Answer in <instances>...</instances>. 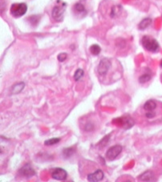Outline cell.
Returning a JSON list of instances; mask_svg holds the SVG:
<instances>
[{
	"instance_id": "obj_1",
	"label": "cell",
	"mask_w": 162,
	"mask_h": 182,
	"mask_svg": "<svg viewBox=\"0 0 162 182\" xmlns=\"http://www.w3.org/2000/svg\"><path fill=\"white\" fill-rule=\"evenodd\" d=\"M141 44L145 50L148 51L150 52H157L159 50V43L158 42L151 36L144 35L141 39Z\"/></svg>"
},
{
	"instance_id": "obj_2",
	"label": "cell",
	"mask_w": 162,
	"mask_h": 182,
	"mask_svg": "<svg viewBox=\"0 0 162 182\" xmlns=\"http://www.w3.org/2000/svg\"><path fill=\"white\" fill-rule=\"evenodd\" d=\"M11 14L15 18H20L23 16L27 11V6L26 3H20L12 4L10 9Z\"/></svg>"
},
{
	"instance_id": "obj_3",
	"label": "cell",
	"mask_w": 162,
	"mask_h": 182,
	"mask_svg": "<svg viewBox=\"0 0 162 182\" xmlns=\"http://www.w3.org/2000/svg\"><path fill=\"white\" fill-rule=\"evenodd\" d=\"M65 10L66 3H61V4H58L57 6H55L54 8L52 9V12H51L53 19L57 22L63 21Z\"/></svg>"
},
{
	"instance_id": "obj_4",
	"label": "cell",
	"mask_w": 162,
	"mask_h": 182,
	"mask_svg": "<svg viewBox=\"0 0 162 182\" xmlns=\"http://www.w3.org/2000/svg\"><path fill=\"white\" fill-rule=\"evenodd\" d=\"M123 150V148L121 145H114L112 147L109 148L108 149V151L106 152V158L110 160V161H112L114 160H116V158L120 155V152Z\"/></svg>"
},
{
	"instance_id": "obj_5",
	"label": "cell",
	"mask_w": 162,
	"mask_h": 182,
	"mask_svg": "<svg viewBox=\"0 0 162 182\" xmlns=\"http://www.w3.org/2000/svg\"><path fill=\"white\" fill-rule=\"evenodd\" d=\"M111 67V62L108 58H104L100 61V63L97 67V71L100 75L104 76L108 72V70Z\"/></svg>"
},
{
	"instance_id": "obj_6",
	"label": "cell",
	"mask_w": 162,
	"mask_h": 182,
	"mask_svg": "<svg viewBox=\"0 0 162 182\" xmlns=\"http://www.w3.org/2000/svg\"><path fill=\"white\" fill-rule=\"evenodd\" d=\"M51 177L56 181H64L68 177V173L61 168H56L51 171Z\"/></svg>"
},
{
	"instance_id": "obj_7",
	"label": "cell",
	"mask_w": 162,
	"mask_h": 182,
	"mask_svg": "<svg viewBox=\"0 0 162 182\" xmlns=\"http://www.w3.org/2000/svg\"><path fill=\"white\" fill-rule=\"evenodd\" d=\"M19 172H20V174L27 178L32 177L33 176L35 175V171L34 170V169L32 168L30 164H26L25 165H23Z\"/></svg>"
},
{
	"instance_id": "obj_8",
	"label": "cell",
	"mask_w": 162,
	"mask_h": 182,
	"mask_svg": "<svg viewBox=\"0 0 162 182\" xmlns=\"http://www.w3.org/2000/svg\"><path fill=\"white\" fill-rule=\"evenodd\" d=\"M104 172L101 169L95 171L94 173H92L88 175V181L91 182H98L102 181L104 179Z\"/></svg>"
},
{
	"instance_id": "obj_9",
	"label": "cell",
	"mask_w": 162,
	"mask_h": 182,
	"mask_svg": "<svg viewBox=\"0 0 162 182\" xmlns=\"http://www.w3.org/2000/svg\"><path fill=\"white\" fill-rule=\"evenodd\" d=\"M138 179H139V181H156L154 174L151 171L144 172V173L138 177Z\"/></svg>"
},
{
	"instance_id": "obj_10",
	"label": "cell",
	"mask_w": 162,
	"mask_h": 182,
	"mask_svg": "<svg viewBox=\"0 0 162 182\" xmlns=\"http://www.w3.org/2000/svg\"><path fill=\"white\" fill-rule=\"evenodd\" d=\"M25 87V84L23 82H20V83H17L15 85L11 88V93L13 95H16L21 92L23 89Z\"/></svg>"
},
{
	"instance_id": "obj_11",
	"label": "cell",
	"mask_w": 162,
	"mask_h": 182,
	"mask_svg": "<svg viewBox=\"0 0 162 182\" xmlns=\"http://www.w3.org/2000/svg\"><path fill=\"white\" fill-rule=\"evenodd\" d=\"M157 108V104L154 100H148L144 104V109L148 112H153V110Z\"/></svg>"
},
{
	"instance_id": "obj_12",
	"label": "cell",
	"mask_w": 162,
	"mask_h": 182,
	"mask_svg": "<svg viewBox=\"0 0 162 182\" xmlns=\"http://www.w3.org/2000/svg\"><path fill=\"white\" fill-rule=\"evenodd\" d=\"M151 23H152V20L150 18H145L141 20V22L139 23L138 28H139V30H145L146 28L150 26Z\"/></svg>"
},
{
	"instance_id": "obj_13",
	"label": "cell",
	"mask_w": 162,
	"mask_h": 182,
	"mask_svg": "<svg viewBox=\"0 0 162 182\" xmlns=\"http://www.w3.org/2000/svg\"><path fill=\"white\" fill-rule=\"evenodd\" d=\"M74 11H75L76 13H78V14L86 13L84 6L82 3H78L75 4V6H74Z\"/></svg>"
},
{
	"instance_id": "obj_14",
	"label": "cell",
	"mask_w": 162,
	"mask_h": 182,
	"mask_svg": "<svg viewBox=\"0 0 162 182\" xmlns=\"http://www.w3.org/2000/svg\"><path fill=\"white\" fill-rule=\"evenodd\" d=\"M75 151L76 150H75L74 148H65L63 151V156L64 158H69V157H71L75 153Z\"/></svg>"
},
{
	"instance_id": "obj_15",
	"label": "cell",
	"mask_w": 162,
	"mask_h": 182,
	"mask_svg": "<svg viewBox=\"0 0 162 182\" xmlns=\"http://www.w3.org/2000/svg\"><path fill=\"white\" fill-rule=\"evenodd\" d=\"M89 50H90V52H91L93 55H98L101 53V47L99 46L98 44H93V45H92V46L90 47Z\"/></svg>"
},
{
	"instance_id": "obj_16",
	"label": "cell",
	"mask_w": 162,
	"mask_h": 182,
	"mask_svg": "<svg viewBox=\"0 0 162 182\" xmlns=\"http://www.w3.org/2000/svg\"><path fill=\"white\" fill-rule=\"evenodd\" d=\"M84 75V70L79 68L76 71V72L74 74V79L76 81H80L81 79L83 78V76Z\"/></svg>"
},
{
	"instance_id": "obj_17",
	"label": "cell",
	"mask_w": 162,
	"mask_h": 182,
	"mask_svg": "<svg viewBox=\"0 0 162 182\" xmlns=\"http://www.w3.org/2000/svg\"><path fill=\"white\" fill-rule=\"evenodd\" d=\"M151 74L149 73H145L142 75H140L139 77V82L140 84H144V83H146V82L149 81L151 80Z\"/></svg>"
},
{
	"instance_id": "obj_18",
	"label": "cell",
	"mask_w": 162,
	"mask_h": 182,
	"mask_svg": "<svg viewBox=\"0 0 162 182\" xmlns=\"http://www.w3.org/2000/svg\"><path fill=\"white\" fill-rule=\"evenodd\" d=\"M60 138H51V139L47 140L44 142V144L47 146H51V145H55L56 144L59 143Z\"/></svg>"
},
{
	"instance_id": "obj_19",
	"label": "cell",
	"mask_w": 162,
	"mask_h": 182,
	"mask_svg": "<svg viewBox=\"0 0 162 182\" xmlns=\"http://www.w3.org/2000/svg\"><path fill=\"white\" fill-rule=\"evenodd\" d=\"M120 11H121V8L120 7H116V6H114L112 7V11H111V17L112 18H114L117 16L118 13H120Z\"/></svg>"
},
{
	"instance_id": "obj_20",
	"label": "cell",
	"mask_w": 162,
	"mask_h": 182,
	"mask_svg": "<svg viewBox=\"0 0 162 182\" xmlns=\"http://www.w3.org/2000/svg\"><path fill=\"white\" fill-rule=\"evenodd\" d=\"M58 60L59 62H64L67 58H68V54L67 53H60L58 55Z\"/></svg>"
},
{
	"instance_id": "obj_21",
	"label": "cell",
	"mask_w": 162,
	"mask_h": 182,
	"mask_svg": "<svg viewBox=\"0 0 162 182\" xmlns=\"http://www.w3.org/2000/svg\"><path fill=\"white\" fill-rule=\"evenodd\" d=\"M154 116H155V114L153 113V112H148V113H146L147 118H149V119H151V118H153Z\"/></svg>"
},
{
	"instance_id": "obj_22",
	"label": "cell",
	"mask_w": 162,
	"mask_h": 182,
	"mask_svg": "<svg viewBox=\"0 0 162 182\" xmlns=\"http://www.w3.org/2000/svg\"><path fill=\"white\" fill-rule=\"evenodd\" d=\"M161 67H162V60H161Z\"/></svg>"
}]
</instances>
